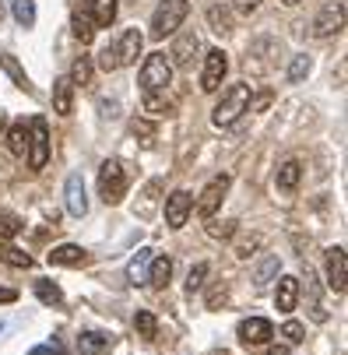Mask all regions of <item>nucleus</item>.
<instances>
[{"label": "nucleus", "mask_w": 348, "mask_h": 355, "mask_svg": "<svg viewBox=\"0 0 348 355\" xmlns=\"http://www.w3.org/2000/svg\"><path fill=\"white\" fill-rule=\"evenodd\" d=\"M190 211H193V197L186 190H173L166 197V222H169V229H183Z\"/></svg>", "instance_id": "9d476101"}, {"label": "nucleus", "mask_w": 348, "mask_h": 355, "mask_svg": "<svg viewBox=\"0 0 348 355\" xmlns=\"http://www.w3.org/2000/svg\"><path fill=\"white\" fill-rule=\"evenodd\" d=\"M208 25H211V32L229 35V32H232V11L222 8V4H211V8H208Z\"/></svg>", "instance_id": "a878e982"}, {"label": "nucleus", "mask_w": 348, "mask_h": 355, "mask_svg": "<svg viewBox=\"0 0 348 355\" xmlns=\"http://www.w3.org/2000/svg\"><path fill=\"white\" fill-rule=\"evenodd\" d=\"M141 88L144 92H166L173 85V64L166 53H148L144 64H141V74H137Z\"/></svg>", "instance_id": "20e7f679"}, {"label": "nucleus", "mask_w": 348, "mask_h": 355, "mask_svg": "<svg viewBox=\"0 0 348 355\" xmlns=\"http://www.w3.org/2000/svg\"><path fill=\"white\" fill-rule=\"evenodd\" d=\"M327 285H331L338 295H345V288H348V275H345V250H341V246H331V250H327Z\"/></svg>", "instance_id": "2eb2a0df"}, {"label": "nucleus", "mask_w": 348, "mask_h": 355, "mask_svg": "<svg viewBox=\"0 0 348 355\" xmlns=\"http://www.w3.org/2000/svg\"><path fill=\"white\" fill-rule=\"evenodd\" d=\"M281 4H288V8H295V4H303V0H281Z\"/></svg>", "instance_id": "8fccbe9b"}, {"label": "nucleus", "mask_w": 348, "mask_h": 355, "mask_svg": "<svg viewBox=\"0 0 348 355\" xmlns=\"http://www.w3.org/2000/svg\"><path fill=\"white\" fill-rule=\"evenodd\" d=\"M127 169L120 159H106L103 169H98V197L106 200V205H120L127 197Z\"/></svg>", "instance_id": "7ed1b4c3"}, {"label": "nucleus", "mask_w": 348, "mask_h": 355, "mask_svg": "<svg viewBox=\"0 0 348 355\" xmlns=\"http://www.w3.org/2000/svg\"><path fill=\"white\" fill-rule=\"evenodd\" d=\"M345 28V0H327L320 8V15L313 18V35L317 39H331Z\"/></svg>", "instance_id": "423d86ee"}, {"label": "nucleus", "mask_w": 348, "mask_h": 355, "mask_svg": "<svg viewBox=\"0 0 348 355\" xmlns=\"http://www.w3.org/2000/svg\"><path fill=\"white\" fill-rule=\"evenodd\" d=\"M295 302H299V278L281 275V278H278V292H275V306H278V313H292V310H295Z\"/></svg>", "instance_id": "dca6fc26"}, {"label": "nucleus", "mask_w": 348, "mask_h": 355, "mask_svg": "<svg viewBox=\"0 0 348 355\" xmlns=\"http://www.w3.org/2000/svg\"><path fill=\"white\" fill-rule=\"evenodd\" d=\"M21 232V222L15 215H0V239H15Z\"/></svg>", "instance_id": "a19ab883"}, {"label": "nucleus", "mask_w": 348, "mask_h": 355, "mask_svg": "<svg viewBox=\"0 0 348 355\" xmlns=\"http://www.w3.org/2000/svg\"><path fill=\"white\" fill-rule=\"evenodd\" d=\"M261 243H264V236H261V232H254V236L239 239V243H236V257H239V261H250L254 253L261 250Z\"/></svg>", "instance_id": "f704fd0d"}, {"label": "nucleus", "mask_w": 348, "mask_h": 355, "mask_svg": "<svg viewBox=\"0 0 348 355\" xmlns=\"http://www.w3.org/2000/svg\"><path fill=\"white\" fill-rule=\"evenodd\" d=\"M275 338V324L268 317H250L239 324V341L243 345H268Z\"/></svg>", "instance_id": "f8f14e48"}, {"label": "nucleus", "mask_w": 348, "mask_h": 355, "mask_svg": "<svg viewBox=\"0 0 348 355\" xmlns=\"http://www.w3.org/2000/svg\"><path fill=\"white\" fill-rule=\"evenodd\" d=\"M8 302H18V288L0 285V306H8Z\"/></svg>", "instance_id": "c03bdc74"}, {"label": "nucleus", "mask_w": 348, "mask_h": 355, "mask_svg": "<svg viewBox=\"0 0 348 355\" xmlns=\"http://www.w3.org/2000/svg\"><path fill=\"white\" fill-rule=\"evenodd\" d=\"M257 8H261V0H232V11L236 15H246V18H250Z\"/></svg>", "instance_id": "37998d69"}, {"label": "nucleus", "mask_w": 348, "mask_h": 355, "mask_svg": "<svg viewBox=\"0 0 348 355\" xmlns=\"http://www.w3.org/2000/svg\"><path fill=\"white\" fill-rule=\"evenodd\" d=\"M306 295H310V320L313 324H327V310L320 302V282H317L313 268H306Z\"/></svg>", "instance_id": "aec40b11"}, {"label": "nucleus", "mask_w": 348, "mask_h": 355, "mask_svg": "<svg viewBox=\"0 0 348 355\" xmlns=\"http://www.w3.org/2000/svg\"><path fill=\"white\" fill-rule=\"evenodd\" d=\"M197 53H201V35H197L193 28H186V32L176 35V42H173V49H169V57H173L169 64H176V67H190Z\"/></svg>", "instance_id": "1a4fd4ad"}, {"label": "nucleus", "mask_w": 348, "mask_h": 355, "mask_svg": "<svg viewBox=\"0 0 348 355\" xmlns=\"http://www.w3.org/2000/svg\"><path fill=\"white\" fill-rule=\"evenodd\" d=\"M299 176H303V166L295 162V159H288V162L278 166V187L281 190H295V187H299Z\"/></svg>", "instance_id": "bb28decb"}, {"label": "nucleus", "mask_w": 348, "mask_h": 355, "mask_svg": "<svg viewBox=\"0 0 348 355\" xmlns=\"http://www.w3.org/2000/svg\"><path fill=\"white\" fill-rule=\"evenodd\" d=\"M278 271H281V261H278V253H268V257L257 264V271H254V285L257 288H268L275 278H278Z\"/></svg>", "instance_id": "5701e85b"}, {"label": "nucleus", "mask_w": 348, "mask_h": 355, "mask_svg": "<svg viewBox=\"0 0 348 355\" xmlns=\"http://www.w3.org/2000/svg\"><path fill=\"white\" fill-rule=\"evenodd\" d=\"M85 15L95 21V28H110L116 21V0H85Z\"/></svg>", "instance_id": "f3484780"}, {"label": "nucleus", "mask_w": 348, "mask_h": 355, "mask_svg": "<svg viewBox=\"0 0 348 355\" xmlns=\"http://www.w3.org/2000/svg\"><path fill=\"white\" fill-rule=\"evenodd\" d=\"M64 205L74 218H85L88 215V193H85V180L81 173H71L67 183H64Z\"/></svg>", "instance_id": "9b49d317"}, {"label": "nucleus", "mask_w": 348, "mask_h": 355, "mask_svg": "<svg viewBox=\"0 0 348 355\" xmlns=\"http://www.w3.org/2000/svg\"><path fill=\"white\" fill-rule=\"evenodd\" d=\"M190 15V0H162L152 15V39H166V35H176V28L186 21Z\"/></svg>", "instance_id": "f03ea898"}, {"label": "nucleus", "mask_w": 348, "mask_h": 355, "mask_svg": "<svg viewBox=\"0 0 348 355\" xmlns=\"http://www.w3.org/2000/svg\"><path fill=\"white\" fill-rule=\"evenodd\" d=\"M141 110L152 116V120H159V116H169L173 113V103L166 95H159V92H144V98H141Z\"/></svg>", "instance_id": "b1692460"}, {"label": "nucleus", "mask_w": 348, "mask_h": 355, "mask_svg": "<svg viewBox=\"0 0 348 355\" xmlns=\"http://www.w3.org/2000/svg\"><path fill=\"white\" fill-rule=\"evenodd\" d=\"M130 134H134V137H144V144H152L155 123H148V120H130Z\"/></svg>", "instance_id": "79ce46f5"}, {"label": "nucleus", "mask_w": 348, "mask_h": 355, "mask_svg": "<svg viewBox=\"0 0 348 355\" xmlns=\"http://www.w3.org/2000/svg\"><path fill=\"white\" fill-rule=\"evenodd\" d=\"M28 166L32 169H46V162H49V127H46V120H32L28 123Z\"/></svg>", "instance_id": "39448f33"}, {"label": "nucleus", "mask_w": 348, "mask_h": 355, "mask_svg": "<svg viewBox=\"0 0 348 355\" xmlns=\"http://www.w3.org/2000/svg\"><path fill=\"white\" fill-rule=\"evenodd\" d=\"M225 74H229V57L222 53V49H208L205 53V71H201V88L205 92H218Z\"/></svg>", "instance_id": "0eeeda50"}, {"label": "nucleus", "mask_w": 348, "mask_h": 355, "mask_svg": "<svg viewBox=\"0 0 348 355\" xmlns=\"http://www.w3.org/2000/svg\"><path fill=\"white\" fill-rule=\"evenodd\" d=\"M268 355H292V352H288V345H271Z\"/></svg>", "instance_id": "49530a36"}, {"label": "nucleus", "mask_w": 348, "mask_h": 355, "mask_svg": "<svg viewBox=\"0 0 348 355\" xmlns=\"http://www.w3.org/2000/svg\"><path fill=\"white\" fill-rule=\"evenodd\" d=\"M110 345H113V338L103 334V331H85V334L78 338V352H81V355H106Z\"/></svg>", "instance_id": "4be33fe9"}, {"label": "nucleus", "mask_w": 348, "mask_h": 355, "mask_svg": "<svg viewBox=\"0 0 348 355\" xmlns=\"http://www.w3.org/2000/svg\"><path fill=\"white\" fill-rule=\"evenodd\" d=\"M236 225H239V222H232V218H225V222L208 218V236H211V239H232V236H236Z\"/></svg>", "instance_id": "e433bc0d"}, {"label": "nucleus", "mask_w": 348, "mask_h": 355, "mask_svg": "<svg viewBox=\"0 0 348 355\" xmlns=\"http://www.w3.org/2000/svg\"><path fill=\"white\" fill-rule=\"evenodd\" d=\"M11 15L21 28H32L35 25V0H11Z\"/></svg>", "instance_id": "c85d7f7f"}, {"label": "nucleus", "mask_w": 348, "mask_h": 355, "mask_svg": "<svg viewBox=\"0 0 348 355\" xmlns=\"http://www.w3.org/2000/svg\"><path fill=\"white\" fill-rule=\"evenodd\" d=\"M281 338H285L288 345H303V341H306V327H303L299 320H285V327H281Z\"/></svg>", "instance_id": "58836bf2"}, {"label": "nucleus", "mask_w": 348, "mask_h": 355, "mask_svg": "<svg viewBox=\"0 0 348 355\" xmlns=\"http://www.w3.org/2000/svg\"><path fill=\"white\" fill-rule=\"evenodd\" d=\"M116 46V57H120V67H127V64H137V57H141V49H144V35L137 32V28H123V35L113 42Z\"/></svg>", "instance_id": "ddd939ff"}, {"label": "nucleus", "mask_w": 348, "mask_h": 355, "mask_svg": "<svg viewBox=\"0 0 348 355\" xmlns=\"http://www.w3.org/2000/svg\"><path fill=\"white\" fill-rule=\"evenodd\" d=\"M8 151L15 159H25V151H28V127L25 123H11L8 127Z\"/></svg>", "instance_id": "393cba45"}, {"label": "nucleus", "mask_w": 348, "mask_h": 355, "mask_svg": "<svg viewBox=\"0 0 348 355\" xmlns=\"http://www.w3.org/2000/svg\"><path fill=\"white\" fill-rule=\"evenodd\" d=\"M98 67H103L106 74L120 71V57H116V46H113V42H110V46H103V49H98Z\"/></svg>", "instance_id": "4c0bfd02"}, {"label": "nucleus", "mask_w": 348, "mask_h": 355, "mask_svg": "<svg viewBox=\"0 0 348 355\" xmlns=\"http://www.w3.org/2000/svg\"><path fill=\"white\" fill-rule=\"evenodd\" d=\"M152 257H155V250L152 246H141L134 257H130V264H127V282L130 285H144V278H148V264H152Z\"/></svg>", "instance_id": "a211bd4d"}, {"label": "nucleus", "mask_w": 348, "mask_h": 355, "mask_svg": "<svg viewBox=\"0 0 348 355\" xmlns=\"http://www.w3.org/2000/svg\"><path fill=\"white\" fill-rule=\"evenodd\" d=\"M134 327H137V334H141V338H148V341H152V338L159 334V320H155V313H152V310H137V313H134Z\"/></svg>", "instance_id": "c756f323"}, {"label": "nucleus", "mask_w": 348, "mask_h": 355, "mask_svg": "<svg viewBox=\"0 0 348 355\" xmlns=\"http://www.w3.org/2000/svg\"><path fill=\"white\" fill-rule=\"evenodd\" d=\"M169 278H173V257H166V253H162V257H152V264H148V285H152V288H166L169 285Z\"/></svg>", "instance_id": "412c9836"}, {"label": "nucleus", "mask_w": 348, "mask_h": 355, "mask_svg": "<svg viewBox=\"0 0 348 355\" xmlns=\"http://www.w3.org/2000/svg\"><path fill=\"white\" fill-rule=\"evenodd\" d=\"M35 295H39V302H46V306H60L64 302V292H60V285H53V282H35Z\"/></svg>", "instance_id": "7c9ffc66"}, {"label": "nucleus", "mask_w": 348, "mask_h": 355, "mask_svg": "<svg viewBox=\"0 0 348 355\" xmlns=\"http://www.w3.org/2000/svg\"><path fill=\"white\" fill-rule=\"evenodd\" d=\"M0 67H4V71L15 78V85H18V88H25V92H28V74L21 71V64H18L11 53H0Z\"/></svg>", "instance_id": "473e14b6"}, {"label": "nucleus", "mask_w": 348, "mask_h": 355, "mask_svg": "<svg viewBox=\"0 0 348 355\" xmlns=\"http://www.w3.org/2000/svg\"><path fill=\"white\" fill-rule=\"evenodd\" d=\"M229 176L222 173V176H215L208 187H205V193H201V200H197V215L201 218H215V211L222 208V200H225V193H229Z\"/></svg>", "instance_id": "6e6552de"}, {"label": "nucleus", "mask_w": 348, "mask_h": 355, "mask_svg": "<svg viewBox=\"0 0 348 355\" xmlns=\"http://www.w3.org/2000/svg\"><path fill=\"white\" fill-rule=\"evenodd\" d=\"M218 302H225V288H215V292L208 295V310H215Z\"/></svg>", "instance_id": "a18cd8bd"}, {"label": "nucleus", "mask_w": 348, "mask_h": 355, "mask_svg": "<svg viewBox=\"0 0 348 355\" xmlns=\"http://www.w3.org/2000/svg\"><path fill=\"white\" fill-rule=\"evenodd\" d=\"M92 74H95L92 57H78V60L71 64V85H92Z\"/></svg>", "instance_id": "2f4dec72"}, {"label": "nucleus", "mask_w": 348, "mask_h": 355, "mask_svg": "<svg viewBox=\"0 0 348 355\" xmlns=\"http://www.w3.org/2000/svg\"><path fill=\"white\" fill-rule=\"evenodd\" d=\"M310 71H313V60H310L306 53L292 57V64H288V81H292V85H299V81H303V78H306Z\"/></svg>", "instance_id": "72a5a7b5"}, {"label": "nucleus", "mask_w": 348, "mask_h": 355, "mask_svg": "<svg viewBox=\"0 0 348 355\" xmlns=\"http://www.w3.org/2000/svg\"><path fill=\"white\" fill-rule=\"evenodd\" d=\"M222 355H229V352H222Z\"/></svg>", "instance_id": "603ef678"}, {"label": "nucleus", "mask_w": 348, "mask_h": 355, "mask_svg": "<svg viewBox=\"0 0 348 355\" xmlns=\"http://www.w3.org/2000/svg\"><path fill=\"white\" fill-rule=\"evenodd\" d=\"M250 103H254V88L250 85H232L222 92L218 98V106L211 113V123L215 127H232L243 113H250Z\"/></svg>", "instance_id": "f257e3e1"}, {"label": "nucleus", "mask_w": 348, "mask_h": 355, "mask_svg": "<svg viewBox=\"0 0 348 355\" xmlns=\"http://www.w3.org/2000/svg\"><path fill=\"white\" fill-rule=\"evenodd\" d=\"M32 355H49V345H39V348H32Z\"/></svg>", "instance_id": "09e8293b"}, {"label": "nucleus", "mask_w": 348, "mask_h": 355, "mask_svg": "<svg viewBox=\"0 0 348 355\" xmlns=\"http://www.w3.org/2000/svg\"><path fill=\"white\" fill-rule=\"evenodd\" d=\"M116 110H120L116 103H103V113H106V116H116Z\"/></svg>", "instance_id": "de8ad7c7"}, {"label": "nucleus", "mask_w": 348, "mask_h": 355, "mask_svg": "<svg viewBox=\"0 0 348 355\" xmlns=\"http://www.w3.org/2000/svg\"><path fill=\"white\" fill-rule=\"evenodd\" d=\"M0 127H4V113H0Z\"/></svg>", "instance_id": "3c124183"}, {"label": "nucleus", "mask_w": 348, "mask_h": 355, "mask_svg": "<svg viewBox=\"0 0 348 355\" xmlns=\"http://www.w3.org/2000/svg\"><path fill=\"white\" fill-rule=\"evenodd\" d=\"M0 261L11 264V268H32V264H35L28 253H21V250H15V246H0Z\"/></svg>", "instance_id": "c9c22d12"}, {"label": "nucleus", "mask_w": 348, "mask_h": 355, "mask_svg": "<svg viewBox=\"0 0 348 355\" xmlns=\"http://www.w3.org/2000/svg\"><path fill=\"white\" fill-rule=\"evenodd\" d=\"M205 278H208V264H193L190 275H186V292L193 295L197 288H205Z\"/></svg>", "instance_id": "ea45409f"}, {"label": "nucleus", "mask_w": 348, "mask_h": 355, "mask_svg": "<svg viewBox=\"0 0 348 355\" xmlns=\"http://www.w3.org/2000/svg\"><path fill=\"white\" fill-rule=\"evenodd\" d=\"M53 110L60 116L74 113V85H71V78H57L53 81Z\"/></svg>", "instance_id": "6ab92c4d"}, {"label": "nucleus", "mask_w": 348, "mask_h": 355, "mask_svg": "<svg viewBox=\"0 0 348 355\" xmlns=\"http://www.w3.org/2000/svg\"><path fill=\"white\" fill-rule=\"evenodd\" d=\"M71 32H74V39H78L81 46H88V42L95 39V21H92L85 11H78V15L71 18Z\"/></svg>", "instance_id": "cd10ccee"}, {"label": "nucleus", "mask_w": 348, "mask_h": 355, "mask_svg": "<svg viewBox=\"0 0 348 355\" xmlns=\"http://www.w3.org/2000/svg\"><path fill=\"white\" fill-rule=\"evenodd\" d=\"M46 261L53 264V268H81V264H88V250H81L74 243H60V246L49 250Z\"/></svg>", "instance_id": "4468645a"}]
</instances>
